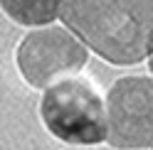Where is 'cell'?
Returning <instances> with one entry per match:
<instances>
[{"label":"cell","instance_id":"obj_1","mask_svg":"<svg viewBox=\"0 0 153 150\" xmlns=\"http://www.w3.org/2000/svg\"><path fill=\"white\" fill-rule=\"evenodd\" d=\"M59 22L111 67L153 57V0H62Z\"/></svg>","mask_w":153,"mask_h":150},{"label":"cell","instance_id":"obj_2","mask_svg":"<svg viewBox=\"0 0 153 150\" xmlns=\"http://www.w3.org/2000/svg\"><path fill=\"white\" fill-rule=\"evenodd\" d=\"M37 113L42 128L62 145L94 148L109 138L106 93L84 71L50 84L40 93Z\"/></svg>","mask_w":153,"mask_h":150},{"label":"cell","instance_id":"obj_3","mask_svg":"<svg viewBox=\"0 0 153 150\" xmlns=\"http://www.w3.org/2000/svg\"><path fill=\"white\" fill-rule=\"evenodd\" d=\"M91 49L67 25L32 27L15 44L13 62L20 79L30 89L45 91L50 84L72 74H82Z\"/></svg>","mask_w":153,"mask_h":150},{"label":"cell","instance_id":"obj_4","mask_svg":"<svg viewBox=\"0 0 153 150\" xmlns=\"http://www.w3.org/2000/svg\"><path fill=\"white\" fill-rule=\"evenodd\" d=\"M106 111L109 148L153 150V76H119L106 89Z\"/></svg>","mask_w":153,"mask_h":150},{"label":"cell","instance_id":"obj_5","mask_svg":"<svg viewBox=\"0 0 153 150\" xmlns=\"http://www.w3.org/2000/svg\"><path fill=\"white\" fill-rule=\"evenodd\" d=\"M3 15L20 27H45L59 20L62 0H0Z\"/></svg>","mask_w":153,"mask_h":150},{"label":"cell","instance_id":"obj_6","mask_svg":"<svg viewBox=\"0 0 153 150\" xmlns=\"http://www.w3.org/2000/svg\"><path fill=\"white\" fill-rule=\"evenodd\" d=\"M148 71H151V76H153V57L148 59Z\"/></svg>","mask_w":153,"mask_h":150}]
</instances>
